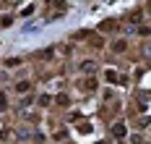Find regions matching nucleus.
<instances>
[{
    "label": "nucleus",
    "mask_w": 151,
    "mask_h": 144,
    "mask_svg": "<svg viewBox=\"0 0 151 144\" xmlns=\"http://www.w3.org/2000/svg\"><path fill=\"white\" fill-rule=\"evenodd\" d=\"M112 134H115L117 139H122V136H125V126H122V123H115V126H112Z\"/></svg>",
    "instance_id": "obj_1"
}]
</instances>
